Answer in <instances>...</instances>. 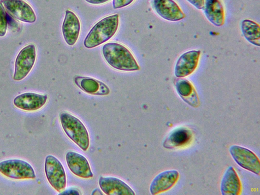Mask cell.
<instances>
[{
  "instance_id": "obj_21",
  "label": "cell",
  "mask_w": 260,
  "mask_h": 195,
  "mask_svg": "<svg viewBox=\"0 0 260 195\" xmlns=\"http://www.w3.org/2000/svg\"><path fill=\"white\" fill-rule=\"evenodd\" d=\"M241 29L244 37L248 42L259 47L260 27L257 23L250 19H244L241 22Z\"/></svg>"
},
{
  "instance_id": "obj_14",
  "label": "cell",
  "mask_w": 260,
  "mask_h": 195,
  "mask_svg": "<svg viewBox=\"0 0 260 195\" xmlns=\"http://www.w3.org/2000/svg\"><path fill=\"white\" fill-rule=\"evenodd\" d=\"M80 29V21L76 14L72 11L66 10L62 25V32L68 45H75L78 39Z\"/></svg>"
},
{
  "instance_id": "obj_4",
  "label": "cell",
  "mask_w": 260,
  "mask_h": 195,
  "mask_svg": "<svg viewBox=\"0 0 260 195\" xmlns=\"http://www.w3.org/2000/svg\"><path fill=\"white\" fill-rule=\"evenodd\" d=\"M0 173L7 177L17 180L36 178L31 166L27 161L19 159H10L0 162Z\"/></svg>"
},
{
  "instance_id": "obj_10",
  "label": "cell",
  "mask_w": 260,
  "mask_h": 195,
  "mask_svg": "<svg viewBox=\"0 0 260 195\" xmlns=\"http://www.w3.org/2000/svg\"><path fill=\"white\" fill-rule=\"evenodd\" d=\"M191 130L185 126H180L172 130L163 142V147L168 149L182 148L189 145L193 139Z\"/></svg>"
},
{
  "instance_id": "obj_2",
  "label": "cell",
  "mask_w": 260,
  "mask_h": 195,
  "mask_svg": "<svg viewBox=\"0 0 260 195\" xmlns=\"http://www.w3.org/2000/svg\"><path fill=\"white\" fill-rule=\"evenodd\" d=\"M118 26V14L103 18L90 30L84 41V46L86 48L90 49L107 42L115 35Z\"/></svg>"
},
{
  "instance_id": "obj_6",
  "label": "cell",
  "mask_w": 260,
  "mask_h": 195,
  "mask_svg": "<svg viewBox=\"0 0 260 195\" xmlns=\"http://www.w3.org/2000/svg\"><path fill=\"white\" fill-rule=\"evenodd\" d=\"M45 172L48 181L57 191L61 192L66 187L67 177L61 162L55 156L49 155L45 161Z\"/></svg>"
},
{
  "instance_id": "obj_1",
  "label": "cell",
  "mask_w": 260,
  "mask_h": 195,
  "mask_svg": "<svg viewBox=\"0 0 260 195\" xmlns=\"http://www.w3.org/2000/svg\"><path fill=\"white\" fill-rule=\"evenodd\" d=\"M106 61L112 68L121 71H136L140 68L131 51L125 46L116 42H109L102 47Z\"/></svg>"
},
{
  "instance_id": "obj_24",
  "label": "cell",
  "mask_w": 260,
  "mask_h": 195,
  "mask_svg": "<svg viewBox=\"0 0 260 195\" xmlns=\"http://www.w3.org/2000/svg\"><path fill=\"white\" fill-rule=\"evenodd\" d=\"M189 4L197 9L202 10L204 8L205 0H186Z\"/></svg>"
},
{
  "instance_id": "obj_17",
  "label": "cell",
  "mask_w": 260,
  "mask_h": 195,
  "mask_svg": "<svg viewBox=\"0 0 260 195\" xmlns=\"http://www.w3.org/2000/svg\"><path fill=\"white\" fill-rule=\"evenodd\" d=\"M242 183L235 169L230 166L225 171L220 183L222 195H239L242 192Z\"/></svg>"
},
{
  "instance_id": "obj_22",
  "label": "cell",
  "mask_w": 260,
  "mask_h": 195,
  "mask_svg": "<svg viewBox=\"0 0 260 195\" xmlns=\"http://www.w3.org/2000/svg\"><path fill=\"white\" fill-rule=\"evenodd\" d=\"M8 14L3 4L0 1V37H4L8 28Z\"/></svg>"
},
{
  "instance_id": "obj_15",
  "label": "cell",
  "mask_w": 260,
  "mask_h": 195,
  "mask_svg": "<svg viewBox=\"0 0 260 195\" xmlns=\"http://www.w3.org/2000/svg\"><path fill=\"white\" fill-rule=\"evenodd\" d=\"M47 99L46 94L25 92L15 97L13 104L15 107L22 110L34 111L44 106Z\"/></svg>"
},
{
  "instance_id": "obj_20",
  "label": "cell",
  "mask_w": 260,
  "mask_h": 195,
  "mask_svg": "<svg viewBox=\"0 0 260 195\" xmlns=\"http://www.w3.org/2000/svg\"><path fill=\"white\" fill-rule=\"evenodd\" d=\"M175 88L178 95L189 105L193 107H198L200 105L197 92L190 81L178 79L175 82Z\"/></svg>"
},
{
  "instance_id": "obj_7",
  "label": "cell",
  "mask_w": 260,
  "mask_h": 195,
  "mask_svg": "<svg viewBox=\"0 0 260 195\" xmlns=\"http://www.w3.org/2000/svg\"><path fill=\"white\" fill-rule=\"evenodd\" d=\"M229 151L234 161L240 167L259 175V160L252 150L241 146L233 145L230 147Z\"/></svg>"
},
{
  "instance_id": "obj_23",
  "label": "cell",
  "mask_w": 260,
  "mask_h": 195,
  "mask_svg": "<svg viewBox=\"0 0 260 195\" xmlns=\"http://www.w3.org/2000/svg\"><path fill=\"white\" fill-rule=\"evenodd\" d=\"M135 0H113L112 5L114 9L121 8L131 4Z\"/></svg>"
},
{
  "instance_id": "obj_18",
  "label": "cell",
  "mask_w": 260,
  "mask_h": 195,
  "mask_svg": "<svg viewBox=\"0 0 260 195\" xmlns=\"http://www.w3.org/2000/svg\"><path fill=\"white\" fill-rule=\"evenodd\" d=\"M74 82L82 91L90 94L106 95L110 93L109 87L105 83L89 77L77 76Z\"/></svg>"
},
{
  "instance_id": "obj_8",
  "label": "cell",
  "mask_w": 260,
  "mask_h": 195,
  "mask_svg": "<svg viewBox=\"0 0 260 195\" xmlns=\"http://www.w3.org/2000/svg\"><path fill=\"white\" fill-rule=\"evenodd\" d=\"M7 12L14 18L26 23H34L36 15L31 7L24 0H0Z\"/></svg>"
},
{
  "instance_id": "obj_19",
  "label": "cell",
  "mask_w": 260,
  "mask_h": 195,
  "mask_svg": "<svg viewBox=\"0 0 260 195\" xmlns=\"http://www.w3.org/2000/svg\"><path fill=\"white\" fill-rule=\"evenodd\" d=\"M203 9L206 18L214 25L219 27L224 24V9L220 0H205Z\"/></svg>"
},
{
  "instance_id": "obj_12",
  "label": "cell",
  "mask_w": 260,
  "mask_h": 195,
  "mask_svg": "<svg viewBox=\"0 0 260 195\" xmlns=\"http://www.w3.org/2000/svg\"><path fill=\"white\" fill-rule=\"evenodd\" d=\"M179 173L176 170H166L157 174L150 185V192L155 195L166 192L172 188L177 183Z\"/></svg>"
},
{
  "instance_id": "obj_16",
  "label": "cell",
  "mask_w": 260,
  "mask_h": 195,
  "mask_svg": "<svg viewBox=\"0 0 260 195\" xmlns=\"http://www.w3.org/2000/svg\"><path fill=\"white\" fill-rule=\"evenodd\" d=\"M99 184L102 191L107 195L135 194L128 184L118 178L100 177Z\"/></svg>"
},
{
  "instance_id": "obj_11",
  "label": "cell",
  "mask_w": 260,
  "mask_h": 195,
  "mask_svg": "<svg viewBox=\"0 0 260 195\" xmlns=\"http://www.w3.org/2000/svg\"><path fill=\"white\" fill-rule=\"evenodd\" d=\"M66 160L70 170L76 176L85 179L93 177L89 162L82 154L74 151H69L66 154Z\"/></svg>"
},
{
  "instance_id": "obj_27",
  "label": "cell",
  "mask_w": 260,
  "mask_h": 195,
  "mask_svg": "<svg viewBox=\"0 0 260 195\" xmlns=\"http://www.w3.org/2000/svg\"><path fill=\"white\" fill-rule=\"evenodd\" d=\"M91 194L92 195H95V194L99 195V194H103V192H101V191L100 189L96 188L93 190Z\"/></svg>"
},
{
  "instance_id": "obj_26",
  "label": "cell",
  "mask_w": 260,
  "mask_h": 195,
  "mask_svg": "<svg viewBox=\"0 0 260 195\" xmlns=\"http://www.w3.org/2000/svg\"><path fill=\"white\" fill-rule=\"evenodd\" d=\"M88 3L91 4H102L108 2L110 0H85Z\"/></svg>"
},
{
  "instance_id": "obj_5",
  "label": "cell",
  "mask_w": 260,
  "mask_h": 195,
  "mask_svg": "<svg viewBox=\"0 0 260 195\" xmlns=\"http://www.w3.org/2000/svg\"><path fill=\"white\" fill-rule=\"evenodd\" d=\"M36 57V48L33 44L27 45L19 51L15 62L13 77L15 81H21L27 76L35 65Z\"/></svg>"
},
{
  "instance_id": "obj_25",
  "label": "cell",
  "mask_w": 260,
  "mask_h": 195,
  "mask_svg": "<svg viewBox=\"0 0 260 195\" xmlns=\"http://www.w3.org/2000/svg\"><path fill=\"white\" fill-rule=\"evenodd\" d=\"M59 194H81V193L80 192V190H79L77 188H70L68 189H67L66 190H63L61 192H60Z\"/></svg>"
},
{
  "instance_id": "obj_13",
  "label": "cell",
  "mask_w": 260,
  "mask_h": 195,
  "mask_svg": "<svg viewBox=\"0 0 260 195\" xmlns=\"http://www.w3.org/2000/svg\"><path fill=\"white\" fill-rule=\"evenodd\" d=\"M153 5L157 14L166 20L178 21L185 17V14L174 0H153Z\"/></svg>"
},
{
  "instance_id": "obj_9",
  "label": "cell",
  "mask_w": 260,
  "mask_h": 195,
  "mask_svg": "<svg viewBox=\"0 0 260 195\" xmlns=\"http://www.w3.org/2000/svg\"><path fill=\"white\" fill-rule=\"evenodd\" d=\"M201 55L199 50H190L182 54L175 64V76L182 78L192 74L198 66Z\"/></svg>"
},
{
  "instance_id": "obj_3",
  "label": "cell",
  "mask_w": 260,
  "mask_h": 195,
  "mask_svg": "<svg viewBox=\"0 0 260 195\" xmlns=\"http://www.w3.org/2000/svg\"><path fill=\"white\" fill-rule=\"evenodd\" d=\"M61 127L66 135L82 150L86 151L90 145L88 132L83 123L68 112L59 115Z\"/></svg>"
}]
</instances>
